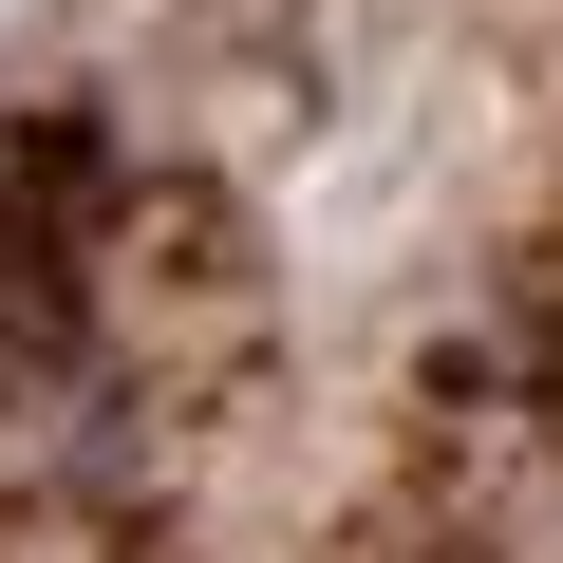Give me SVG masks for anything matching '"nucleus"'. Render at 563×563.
I'll return each mask as SVG.
<instances>
[]
</instances>
